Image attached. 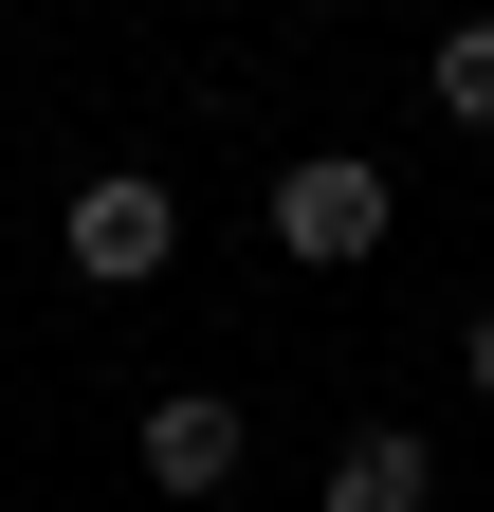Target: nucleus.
<instances>
[{
    "instance_id": "5",
    "label": "nucleus",
    "mask_w": 494,
    "mask_h": 512,
    "mask_svg": "<svg viewBox=\"0 0 494 512\" xmlns=\"http://www.w3.org/2000/svg\"><path fill=\"white\" fill-rule=\"evenodd\" d=\"M421 92H440V128H494V19H458L440 55H421Z\"/></svg>"
},
{
    "instance_id": "1",
    "label": "nucleus",
    "mask_w": 494,
    "mask_h": 512,
    "mask_svg": "<svg viewBox=\"0 0 494 512\" xmlns=\"http://www.w3.org/2000/svg\"><path fill=\"white\" fill-rule=\"evenodd\" d=\"M385 165H366V147H312V165H275V256H293V275H366V256H385Z\"/></svg>"
},
{
    "instance_id": "6",
    "label": "nucleus",
    "mask_w": 494,
    "mask_h": 512,
    "mask_svg": "<svg viewBox=\"0 0 494 512\" xmlns=\"http://www.w3.org/2000/svg\"><path fill=\"white\" fill-rule=\"evenodd\" d=\"M458 384H476V403H494V311H476V330H458Z\"/></svg>"
},
{
    "instance_id": "2",
    "label": "nucleus",
    "mask_w": 494,
    "mask_h": 512,
    "mask_svg": "<svg viewBox=\"0 0 494 512\" xmlns=\"http://www.w3.org/2000/svg\"><path fill=\"white\" fill-rule=\"evenodd\" d=\"M55 256H74L92 293H147L165 256H183V202H165L147 165H110V183H74V220H55Z\"/></svg>"
},
{
    "instance_id": "4",
    "label": "nucleus",
    "mask_w": 494,
    "mask_h": 512,
    "mask_svg": "<svg viewBox=\"0 0 494 512\" xmlns=\"http://www.w3.org/2000/svg\"><path fill=\"white\" fill-rule=\"evenodd\" d=\"M312 512H440V458H421V421H366V439H330Z\"/></svg>"
},
{
    "instance_id": "3",
    "label": "nucleus",
    "mask_w": 494,
    "mask_h": 512,
    "mask_svg": "<svg viewBox=\"0 0 494 512\" xmlns=\"http://www.w3.org/2000/svg\"><path fill=\"white\" fill-rule=\"evenodd\" d=\"M129 458H147V494H238V458H257V421H238V384H165Z\"/></svg>"
}]
</instances>
